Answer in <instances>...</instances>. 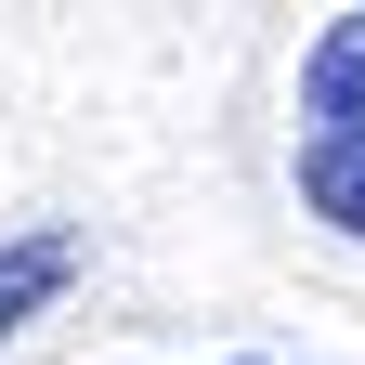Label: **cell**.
<instances>
[{
    "label": "cell",
    "instance_id": "6da1fadb",
    "mask_svg": "<svg viewBox=\"0 0 365 365\" xmlns=\"http://www.w3.org/2000/svg\"><path fill=\"white\" fill-rule=\"evenodd\" d=\"M300 209L365 248V14L300 53Z\"/></svg>",
    "mask_w": 365,
    "mask_h": 365
},
{
    "label": "cell",
    "instance_id": "7a4b0ae2",
    "mask_svg": "<svg viewBox=\"0 0 365 365\" xmlns=\"http://www.w3.org/2000/svg\"><path fill=\"white\" fill-rule=\"evenodd\" d=\"M78 222H26V235H0V339L26 327V313H53L66 287H78Z\"/></svg>",
    "mask_w": 365,
    "mask_h": 365
},
{
    "label": "cell",
    "instance_id": "3957f363",
    "mask_svg": "<svg viewBox=\"0 0 365 365\" xmlns=\"http://www.w3.org/2000/svg\"><path fill=\"white\" fill-rule=\"evenodd\" d=\"M235 365H261V352H235Z\"/></svg>",
    "mask_w": 365,
    "mask_h": 365
}]
</instances>
